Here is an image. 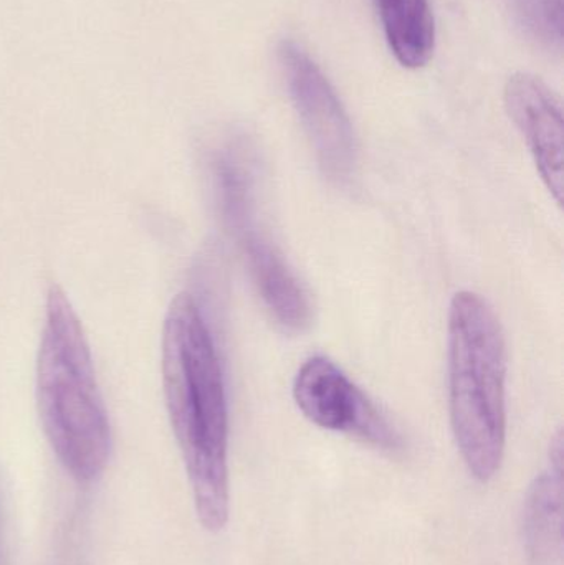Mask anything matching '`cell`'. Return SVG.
<instances>
[{
    "label": "cell",
    "instance_id": "obj_1",
    "mask_svg": "<svg viewBox=\"0 0 564 565\" xmlns=\"http://www.w3.org/2000/svg\"><path fill=\"white\" fill-rule=\"evenodd\" d=\"M162 391L205 530H224L228 490V404L211 328L194 296L181 292L166 312L161 341Z\"/></svg>",
    "mask_w": 564,
    "mask_h": 565
},
{
    "label": "cell",
    "instance_id": "obj_2",
    "mask_svg": "<svg viewBox=\"0 0 564 565\" xmlns=\"http://www.w3.org/2000/svg\"><path fill=\"white\" fill-rule=\"evenodd\" d=\"M36 407L46 440L70 477L82 484L98 480L111 457V425L85 329L58 285L46 295Z\"/></svg>",
    "mask_w": 564,
    "mask_h": 565
},
{
    "label": "cell",
    "instance_id": "obj_3",
    "mask_svg": "<svg viewBox=\"0 0 564 565\" xmlns=\"http://www.w3.org/2000/svg\"><path fill=\"white\" fill-rule=\"evenodd\" d=\"M507 345L489 302L457 292L449 309V407L457 447L473 478L500 470L507 441Z\"/></svg>",
    "mask_w": 564,
    "mask_h": 565
},
{
    "label": "cell",
    "instance_id": "obj_4",
    "mask_svg": "<svg viewBox=\"0 0 564 565\" xmlns=\"http://www.w3.org/2000/svg\"><path fill=\"white\" fill-rule=\"evenodd\" d=\"M278 58L321 171L344 184L357 172L358 141L343 103L320 66L297 43L284 40Z\"/></svg>",
    "mask_w": 564,
    "mask_h": 565
},
{
    "label": "cell",
    "instance_id": "obj_5",
    "mask_svg": "<svg viewBox=\"0 0 564 565\" xmlns=\"http://www.w3.org/2000/svg\"><path fill=\"white\" fill-rule=\"evenodd\" d=\"M294 398L301 414L324 430L360 438L394 451L401 438L363 391L324 355L307 359L294 381Z\"/></svg>",
    "mask_w": 564,
    "mask_h": 565
},
{
    "label": "cell",
    "instance_id": "obj_6",
    "mask_svg": "<svg viewBox=\"0 0 564 565\" xmlns=\"http://www.w3.org/2000/svg\"><path fill=\"white\" fill-rule=\"evenodd\" d=\"M507 113L522 132L543 184L563 204V111L555 93L530 73L510 76L503 92Z\"/></svg>",
    "mask_w": 564,
    "mask_h": 565
},
{
    "label": "cell",
    "instance_id": "obj_7",
    "mask_svg": "<svg viewBox=\"0 0 564 565\" xmlns=\"http://www.w3.org/2000/svg\"><path fill=\"white\" fill-rule=\"evenodd\" d=\"M231 234L241 245L252 280L272 318L285 331H305L311 322L310 298L284 255L258 228L257 214L245 218Z\"/></svg>",
    "mask_w": 564,
    "mask_h": 565
},
{
    "label": "cell",
    "instance_id": "obj_8",
    "mask_svg": "<svg viewBox=\"0 0 564 565\" xmlns=\"http://www.w3.org/2000/svg\"><path fill=\"white\" fill-rule=\"evenodd\" d=\"M523 541L533 565L563 563V435L556 434L549 468L533 481L523 507Z\"/></svg>",
    "mask_w": 564,
    "mask_h": 565
},
{
    "label": "cell",
    "instance_id": "obj_9",
    "mask_svg": "<svg viewBox=\"0 0 564 565\" xmlns=\"http://www.w3.org/2000/svg\"><path fill=\"white\" fill-rule=\"evenodd\" d=\"M391 53L401 66L423 68L436 50V20L429 0H373Z\"/></svg>",
    "mask_w": 564,
    "mask_h": 565
},
{
    "label": "cell",
    "instance_id": "obj_10",
    "mask_svg": "<svg viewBox=\"0 0 564 565\" xmlns=\"http://www.w3.org/2000/svg\"><path fill=\"white\" fill-rule=\"evenodd\" d=\"M523 20L536 39L562 46L563 0H526Z\"/></svg>",
    "mask_w": 564,
    "mask_h": 565
},
{
    "label": "cell",
    "instance_id": "obj_11",
    "mask_svg": "<svg viewBox=\"0 0 564 565\" xmlns=\"http://www.w3.org/2000/svg\"><path fill=\"white\" fill-rule=\"evenodd\" d=\"M0 565L2 564V541H0Z\"/></svg>",
    "mask_w": 564,
    "mask_h": 565
}]
</instances>
